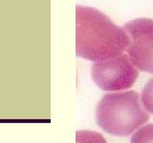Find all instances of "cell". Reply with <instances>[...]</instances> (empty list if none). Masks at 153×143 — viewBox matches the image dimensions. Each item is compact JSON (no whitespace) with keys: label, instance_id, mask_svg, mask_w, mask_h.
<instances>
[{"label":"cell","instance_id":"1","mask_svg":"<svg viewBox=\"0 0 153 143\" xmlns=\"http://www.w3.org/2000/svg\"><path fill=\"white\" fill-rule=\"evenodd\" d=\"M76 55L103 61L123 55L129 45L126 30L115 25L99 10L76 6Z\"/></svg>","mask_w":153,"mask_h":143},{"label":"cell","instance_id":"2","mask_svg":"<svg viewBox=\"0 0 153 143\" xmlns=\"http://www.w3.org/2000/svg\"><path fill=\"white\" fill-rule=\"evenodd\" d=\"M149 119L135 91L104 94L96 108V121L110 135L128 136Z\"/></svg>","mask_w":153,"mask_h":143},{"label":"cell","instance_id":"3","mask_svg":"<svg viewBox=\"0 0 153 143\" xmlns=\"http://www.w3.org/2000/svg\"><path fill=\"white\" fill-rule=\"evenodd\" d=\"M91 76L102 90L116 92L132 87L139 76V72L126 55H121L95 62L91 67Z\"/></svg>","mask_w":153,"mask_h":143},{"label":"cell","instance_id":"4","mask_svg":"<svg viewBox=\"0 0 153 143\" xmlns=\"http://www.w3.org/2000/svg\"><path fill=\"white\" fill-rule=\"evenodd\" d=\"M123 29L129 37L128 56L137 69L153 74V19L137 18Z\"/></svg>","mask_w":153,"mask_h":143},{"label":"cell","instance_id":"5","mask_svg":"<svg viewBox=\"0 0 153 143\" xmlns=\"http://www.w3.org/2000/svg\"><path fill=\"white\" fill-rule=\"evenodd\" d=\"M130 143H153V124L139 129L131 137Z\"/></svg>","mask_w":153,"mask_h":143},{"label":"cell","instance_id":"6","mask_svg":"<svg viewBox=\"0 0 153 143\" xmlns=\"http://www.w3.org/2000/svg\"><path fill=\"white\" fill-rule=\"evenodd\" d=\"M76 143H107L99 133L91 131H78L76 133Z\"/></svg>","mask_w":153,"mask_h":143},{"label":"cell","instance_id":"7","mask_svg":"<svg viewBox=\"0 0 153 143\" xmlns=\"http://www.w3.org/2000/svg\"><path fill=\"white\" fill-rule=\"evenodd\" d=\"M142 101L146 111L153 114V77L147 81L142 91Z\"/></svg>","mask_w":153,"mask_h":143}]
</instances>
